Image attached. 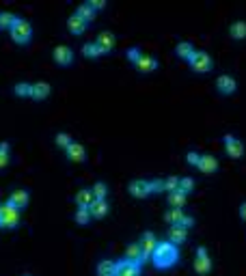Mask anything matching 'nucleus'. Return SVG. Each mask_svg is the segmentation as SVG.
Wrapping results in <instances>:
<instances>
[{
    "label": "nucleus",
    "instance_id": "nucleus-1",
    "mask_svg": "<svg viewBox=\"0 0 246 276\" xmlns=\"http://www.w3.org/2000/svg\"><path fill=\"white\" fill-rule=\"evenodd\" d=\"M154 266L158 270H168L171 266L179 261V251H177V244H173V242H158L154 255Z\"/></svg>",
    "mask_w": 246,
    "mask_h": 276
},
{
    "label": "nucleus",
    "instance_id": "nucleus-2",
    "mask_svg": "<svg viewBox=\"0 0 246 276\" xmlns=\"http://www.w3.org/2000/svg\"><path fill=\"white\" fill-rule=\"evenodd\" d=\"M20 225V209L9 201L0 203V229H15Z\"/></svg>",
    "mask_w": 246,
    "mask_h": 276
},
{
    "label": "nucleus",
    "instance_id": "nucleus-3",
    "mask_svg": "<svg viewBox=\"0 0 246 276\" xmlns=\"http://www.w3.org/2000/svg\"><path fill=\"white\" fill-rule=\"evenodd\" d=\"M11 37H13L15 43H28L32 37V24L24 18H15L13 26H11Z\"/></svg>",
    "mask_w": 246,
    "mask_h": 276
},
{
    "label": "nucleus",
    "instance_id": "nucleus-4",
    "mask_svg": "<svg viewBox=\"0 0 246 276\" xmlns=\"http://www.w3.org/2000/svg\"><path fill=\"white\" fill-rule=\"evenodd\" d=\"M188 63H190V67H192V72H196V74H205V72H210V69L214 67L212 56L207 52H203V50H194L192 56L188 58Z\"/></svg>",
    "mask_w": 246,
    "mask_h": 276
},
{
    "label": "nucleus",
    "instance_id": "nucleus-5",
    "mask_svg": "<svg viewBox=\"0 0 246 276\" xmlns=\"http://www.w3.org/2000/svg\"><path fill=\"white\" fill-rule=\"evenodd\" d=\"M138 244H140V251H143V257L147 261V259H151V255H154V251L158 246V237H156L154 231H145V233L140 235Z\"/></svg>",
    "mask_w": 246,
    "mask_h": 276
},
{
    "label": "nucleus",
    "instance_id": "nucleus-6",
    "mask_svg": "<svg viewBox=\"0 0 246 276\" xmlns=\"http://www.w3.org/2000/svg\"><path fill=\"white\" fill-rule=\"evenodd\" d=\"M194 270H196L199 274H207V272L212 270V259H210V252H207L205 246H199V248H196Z\"/></svg>",
    "mask_w": 246,
    "mask_h": 276
},
{
    "label": "nucleus",
    "instance_id": "nucleus-7",
    "mask_svg": "<svg viewBox=\"0 0 246 276\" xmlns=\"http://www.w3.org/2000/svg\"><path fill=\"white\" fill-rule=\"evenodd\" d=\"M216 89L220 91L222 95H231V93H236L238 82H236V78H233V75H229V74H220V75L216 78Z\"/></svg>",
    "mask_w": 246,
    "mask_h": 276
},
{
    "label": "nucleus",
    "instance_id": "nucleus-8",
    "mask_svg": "<svg viewBox=\"0 0 246 276\" xmlns=\"http://www.w3.org/2000/svg\"><path fill=\"white\" fill-rule=\"evenodd\" d=\"M225 149H227V153L231 155V158H242V155H244L242 140H238L233 134H227V136H225Z\"/></svg>",
    "mask_w": 246,
    "mask_h": 276
},
{
    "label": "nucleus",
    "instance_id": "nucleus-9",
    "mask_svg": "<svg viewBox=\"0 0 246 276\" xmlns=\"http://www.w3.org/2000/svg\"><path fill=\"white\" fill-rule=\"evenodd\" d=\"M128 190H130V194H132V197H136V199H145V197H149V194H151L149 181H147V179H134V181L128 186Z\"/></svg>",
    "mask_w": 246,
    "mask_h": 276
},
{
    "label": "nucleus",
    "instance_id": "nucleus-10",
    "mask_svg": "<svg viewBox=\"0 0 246 276\" xmlns=\"http://www.w3.org/2000/svg\"><path fill=\"white\" fill-rule=\"evenodd\" d=\"M125 261L136 263V266H143L145 263V257H143V251H140L138 242H132V244L125 248Z\"/></svg>",
    "mask_w": 246,
    "mask_h": 276
},
{
    "label": "nucleus",
    "instance_id": "nucleus-11",
    "mask_svg": "<svg viewBox=\"0 0 246 276\" xmlns=\"http://www.w3.org/2000/svg\"><path fill=\"white\" fill-rule=\"evenodd\" d=\"M54 61L58 65H72L74 63V52L69 46H56L54 48Z\"/></svg>",
    "mask_w": 246,
    "mask_h": 276
},
{
    "label": "nucleus",
    "instance_id": "nucleus-12",
    "mask_svg": "<svg viewBox=\"0 0 246 276\" xmlns=\"http://www.w3.org/2000/svg\"><path fill=\"white\" fill-rule=\"evenodd\" d=\"M114 276H140V266L121 259V261H117V272H114Z\"/></svg>",
    "mask_w": 246,
    "mask_h": 276
},
{
    "label": "nucleus",
    "instance_id": "nucleus-13",
    "mask_svg": "<svg viewBox=\"0 0 246 276\" xmlns=\"http://www.w3.org/2000/svg\"><path fill=\"white\" fill-rule=\"evenodd\" d=\"M95 43L100 46V50L106 54V52H110L112 48H114V35H112V32H108V30H104V32H100V35H97Z\"/></svg>",
    "mask_w": 246,
    "mask_h": 276
},
{
    "label": "nucleus",
    "instance_id": "nucleus-14",
    "mask_svg": "<svg viewBox=\"0 0 246 276\" xmlns=\"http://www.w3.org/2000/svg\"><path fill=\"white\" fill-rule=\"evenodd\" d=\"M28 199H30V197H28V192L22 190V188H20V190H13V192H11L9 203L13 205V207H18V209H24L26 205H28Z\"/></svg>",
    "mask_w": 246,
    "mask_h": 276
},
{
    "label": "nucleus",
    "instance_id": "nucleus-15",
    "mask_svg": "<svg viewBox=\"0 0 246 276\" xmlns=\"http://www.w3.org/2000/svg\"><path fill=\"white\" fill-rule=\"evenodd\" d=\"M134 65H136V69H138V72L149 74V72H154V69L158 67V61H156L154 56H149V54H143V56H140Z\"/></svg>",
    "mask_w": 246,
    "mask_h": 276
},
{
    "label": "nucleus",
    "instance_id": "nucleus-16",
    "mask_svg": "<svg viewBox=\"0 0 246 276\" xmlns=\"http://www.w3.org/2000/svg\"><path fill=\"white\" fill-rule=\"evenodd\" d=\"M186 237H188V229H184V226H179V225H171V229H168V242H173V244H184Z\"/></svg>",
    "mask_w": 246,
    "mask_h": 276
},
{
    "label": "nucleus",
    "instance_id": "nucleus-17",
    "mask_svg": "<svg viewBox=\"0 0 246 276\" xmlns=\"http://www.w3.org/2000/svg\"><path fill=\"white\" fill-rule=\"evenodd\" d=\"M89 212H91V218H104V216L108 214L106 199H95V201L89 205Z\"/></svg>",
    "mask_w": 246,
    "mask_h": 276
},
{
    "label": "nucleus",
    "instance_id": "nucleus-18",
    "mask_svg": "<svg viewBox=\"0 0 246 276\" xmlns=\"http://www.w3.org/2000/svg\"><path fill=\"white\" fill-rule=\"evenodd\" d=\"M48 95H50V84L43 82V80L30 86V97H35V100H46Z\"/></svg>",
    "mask_w": 246,
    "mask_h": 276
},
{
    "label": "nucleus",
    "instance_id": "nucleus-19",
    "mask_svg": "<svg viewBox=\"0 0 246 276\" xmlns=\"http://www.w3.org/2000/svg\"><path fill=\"white\" fill-rule=\"evenodd\" d=\"M65 151H67V158L72 162H82L86 158V151H84V147H82L80 143H72Z\"/></svg>",
    "mask_w": 246,
    "mask_h": 276
},
{
    "label": "nucleus",
    "instance_id": "nucleus-20",
    "mask_svg": "<svg viewBox=\"0 0 246 276\" xmlns=\"http://www.w3.org/2000/svg\"><path fill=\"white\" fill-rule=\"evenodd\" d=\"M196 166H199V169L203 171V173H216L218 160L214 158V155L207 153V155H201V160H199V164H196Z\"/></svg>",
    "mask_w": 246,
    "mask_h": 276
},
{
    "label": "nucleus",
    "instance_id": "nucleus-21",
    "mask_svg": "<svg viewBox=\"0 0 246 276\" xmlns=\"http://www.w3.org/2000/svg\"><path fill=\"white\" fill-rule=\"evenodd\" d=\"M114 272H117V261L104 259L97 263V276H114Z\"/></svg>",
    "mask_w": 246,
    "mask_h": 276
},
{
    "label": "nucleus",
    "instance_id": "nucleus-22",
    "mask_svg": "<svg viewBox=\"0 0 246 276\" xmlns=\"http://www.w3.org/2000/svg\"><path fill=\"white\" fill-rule=\"evenodd\" d=\"M93 201H95V197H93L91 188H84V190H80L76 194V205H78V207H89Z\"/></svg>",
    "mask_w": 246,
    "mask_h": 276
},
{
    "label": "nucleus",
    "instance_id": "nucleus-23",
    "mask_svg": "<svg viewBox=\"0 0 246 276\" xmlns=\"http://www.w3.org/2000/svg\"><path fill=\"white\" fill-rule=\"evenodd\" d=\"M67 28L72 30V32H76V35H80V32H84V28H86V22L80 18V15H72V18L67 20Z\"/></svg>",
    "mask_w": 246,
    "mask_h": 276
},
{
    "label": "nucleus",
    "instance_id": "nucleus-24",
    "mask_svg": "<svg viewBox=\"0 0 246 276\" xmlns=\"http://www.w3.org/2000/svg\"><path fill=\"white\" fill-rule=\"evenodd\" d=\"M229 32H231L233 39H244L246 37V22L244 20H236L231 24V28H229Z\"/></svg>",
    "mask_w": 246,
    "mask_h": 276
},
{
    "label": "nucleus",
    "instance_id": "nucleus-25",
    "mask_svg": "<svg viewBox=\"0 0 246 276\" xmlns=\"http://www.w3.org/2000/svg\"><path fill=\"white\" fill-rule=\"evenodd\" d=\"M175 52H177V56H182V58H190L194 52V46L190 41H179L177 48H175Z\"/></svg>",
    "mask_w": 246,
    "mask_h": 276
},
{
    "label": "nucleus",
    "instance_id": "nucleus-26",
    "mask_svg": "<svg viewBox=\"0 0 246 276\" xmlns=\"http://www.w3.org/2000/svg\"><path fill=\"white\" fill-rule=\"evenodd\" d=\"M82 52H84V56H89V58H97V56H102V54H104L95 41L84 43V46H82Z\"/></svg>",
    "mask_w": 246,
    "mask_h": 276
},
{
    "label": "nucleus",
    "instance_id": "nucleus-27",
    "mask_svg": "<svg viewBox=\"0 0 246 276\" xmlns=\"http://www.w3.org/2000/svg\"><path fill=\"white\" fill-rule=\"evenodd\" d=\"M184 203H186V194L182 190L168 192V205L171 207H184Z\"/></svg>",
    "mask_w": 246,
    "mask_h": 276
},
{
    "label": "nucleus",
    "instance_id": "nucleus-28",
    "mask_svg": "<svg viewBox=\"0 0 246 276\" xmlns=\"http://www.w3.org/2000/svg\"><path fill=\"white\" fill-rule=\"evenodd\" d=\"M164 218H166V223H171V225H179V220L184 218L182 207H171V209L166 212V216H164Z\"/></svg>",
    "mask_w": 246,
    "mask_h": 276
},
{
    "label": "nucleus",
    "instance_id": "nucleus-29",
    "mask_svg": "<svg viewBox=\"0 0 246 276\" xmlns=\"http://www.w3.org/2000/svg\"><path fill=\"white\" fill-rule=\"evenodd\" d=\"M93 13H95V11H93V7H91L89 2H82L80 7H78V11H76V15H80V18L84 20V22L93 20Z\"/></svg>",
    "mask_w": 246,
    "mask_h": 276
},
{
    "label": "nucleus",
    "instance_id": "nucleus-30",
    "mask_svg": "<svg viewBox=\"0 0 246 276\" xmlns=\"http://www.w3.org/2000/svg\"><path fill=\"white\" fill-rule=\"evenodd\" d=\"M15 18H18V15H13L11 11H0V28H11Z\"/></svg>",
    "mask_w": 246,
    "mask_h": 276
},
{
    "label": "nucleus",
    "instance_id": "nucleus-31",
    "mask_svg": "<svg viewBox=\"0 0 246 276\" xmlns=\"http://www.w3.org/2000/svg\"><path fill=\"white\" fill-rule=\"evenodd\" d=\"M89 220H91L89 207H78V209H76V223H78V225H86Z\"/></svg>",
    "mask_w": 246,
    "mask_h": 276
},
{
    "label": "nucleus",
    "instance_id": "nucleus-32",
    "mask_svg": "<svg viewBox=\"0 0 246 276\" xmlns=\"http://www.w3.org/2000/svg\"><path fill=\"white\" fill-rule=\"evenodd\" d=\"M91 192H93V197L95 199H106V194H108V186L104 181H97L95 186L91 188Z\"/></svg>",
    "mask_w": 246,
    "mask_h": 276
},
{
    "label": "nucleus",
    "instance_id": "nucleus-33",
    "mask_svg": "<svg viewBox=\"0 0 246 276\" xmlns=\"http://www.w3.org/2000/svg\"><path fill=\"white\" fill-rule=\"evenodd\" d=\"M179 190H182L184 194L192 192L194 190V179L192 177H182V179H179Z\"/></svg>",
    "mask_w": 246,
    "mask_h": 276
},
{
    "label": "nucleus",
    "instance_id": "nucleus-34",
    "mask_svg": "<svg viewBox=\"0 0 246 276\" xmlns=\"http://www.w3.org/2000/svg\"><path fill=\"white\" fill-rule=\"evenodd\" d=\"M30 86L32 84H28V82H18L13 86V93L20 97H26V95H30Z\"/></svg>",
    "mask_w": 246,
    "mask_h": 276
},
{
    "label": "nucleus",
    "instance_id": "nucleus-35",
    "mask_svg": "<svg viewBox=\"0 0 246 276\" xmlns=\"http://www.w3.org/2000/svg\"><path fill=\"white\" fill-rule=\"evenodd\" d=\"M9 164V143H0V169Z\"/></svg>",
    "mask_w": 246,
    "mask_h": 276
},
{
    "label": "nucleus",
    "instance_id": "nucleus-36",
    "mask_svg": "<svg viewBox=\"0 0 246 276\" xmlns=\"http://www.w3.org/2000/svg\"><path fill=\"white\" fill-rule=\"evenodd\" d=\"M162 181H164V190H166V192L179 190V179H177V177H166V179H162Z\"/></svg>",
    "mask_w": 246,
    "mask_h": 276
},
{
    "label": "nucleus",
    "instance_id": "nucleus-37",
    "mask_svg": "<svg viewBox=\"0 0 246 276\" xmlns=\"http://www.w3.org/2000/svg\"><path fill=\"white\" fill-rule=\"evenodd\" d=\"M72 143H74V140H72V136H69V134H65V132L56 134V145H58V147H65V149H67Z\"/></svg>",
    "mask_w": 246,
    "mask_h": 276
},
{
    "label": "nucleus",
    "instance_id": "nucleus-38",
    "mask_svg": "<svg viewBox=\"0 0 246 276\" xmlns=\"http://www.w3.org/2000/svg\"><path fill=\"white\" fill-rule=\"evenodd\" d=\"M149 190L151 192H162L164 190V181L162 179H151L149 181Z\"/></svg>",
    "mask_w": 246,
    "mask_h": 276
},
{
    "label": "nucleus",
    "instance_id": "nucleus-39",
    "mask_svg": "<svg viewBox=\"0 0 246 276\" xmlns=\"http://www.w3.org/2000/svg\"><path fill=\"white\" fill-rule=\"evenodd\" d=\"M199 160H201V153H196V151H188V155H186V162L188 164H199Z\"/></svg>",
    "mask_w": 246,
    "mask_h": 276
},
{
    "label": "nucleus",
    "instance_id": "nucleus-40",
    "mask_svg": "<svg viewBox=\"0 0 246 276\" xmlns=\"http://www.w3.org/2000/svg\"><path fill=\"white\" fill-rule=\"evenodd\" d=\"M140 56H143V54H140V50H138V48H130V50H128V58H130V61H132V63H136Z\"/></svg>",
    "mask_w": 246,
    "mask_h": 276
},
{
    "label": "nucleus",
    "instance_id": "nucleus-41",
    "mask_svg": "<svg viewBox=\"0 0 246 276\" xmlns=\"http://www.w3.org/2000/svg\"><path fill=\"white\" fill-rule=\"evenodd\" d=\"M192 225H194V218H192V216H186V214H184V218L179 220V226H184V229H190Z\"/></svg>",
    "mask_w": 246,
    "mask_h": 276
},
{
    "label": "nucleus",
    "instance_id": "nucleus-42",
    "mask_svg": "<svg viewBox=\"0 0 246 276\" xmlns=\"http://www.w3.org/2000/svg\"><path fill=\"white\" fill-rule=\"evenodd\" d=\"M89 4L93 7V11H95V9H104V7H106V2H104V0H89Z\"/></svg>",
    "mask_w": 246,
    "mask_h": 276
},
{
    "label": "nucleus",
    "instance_id": "nucleus-43",
    "mask_svg": "<svg viewBox=\"0 0 246 276\" xmlns=\"http://www.w3.org/2000/svg\"><path fill=\"white\" fill-rule=\"evenodd\" d=\"M240 218H242L244 223H246V201H244L242 205H240Z\"/></svg>",
    "mask_w": 246,
    "mask_h": 276
},
{
    "label": "nucleus",
    "instance_id": "nucleus-44",
    "mask_svg": "<svg viewBox=\"0 0 246 276\" xmlns=\"http://www.w3.org/2000/svg\"><path fill=\"white\" fill-rule=\"evenodd\" d=\"M24 276H30V274H24Z\"/></svg>",
    "mask_w": 246,
    "mask_h": 276
}]
</instances>
